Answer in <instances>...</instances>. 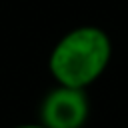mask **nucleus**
Listing matches in <instances>:
<instances>
[{
  "label": "nucleus",
  "mask_w": 128,
  "mask_h": 128,
  "mask_svg": "<svg viewBox=\"0 0 128 128\" xmlns=\"http://www.w3.org/2000/svg\"><path fill=\"white\" fill-rule=\"evenodd\" d=\"M112 60V40L100 26L84 24L68 30L48 54V72L60 86H92Z\"/></svg>",
  "instance_id": "1"
},
{
  "label": "nucleus",
  "mask_w": 128,
  "mask_h": 128,
  "mask_svg": "<svg viewBox=\"0 0 128 128\" xmlns=\"http://www.w3.org/2000/svg\"><path fill=\"white\" fill-rule=\"evenodd\" d=\"M40 124L46 128H82L90 116L86 90L56 84L40 102Z\"/></svg>",
  "instance_id": "2"
},
{
  "label": "nucleus",
  "mask_w": 128,
  "mask_h": 128,
  "mask_svg": "<svg viewBox=\"0 0 128 128\" xmlns=\"http://www.w3.org/2000/svg\"><path fill=\"white\" fill-rule=\"evenodd\" d=\"M12 128H46V126L40 124V122H26V124H16Z\"/></svg>",
  "instance_id": "3"
}]
</instances>
